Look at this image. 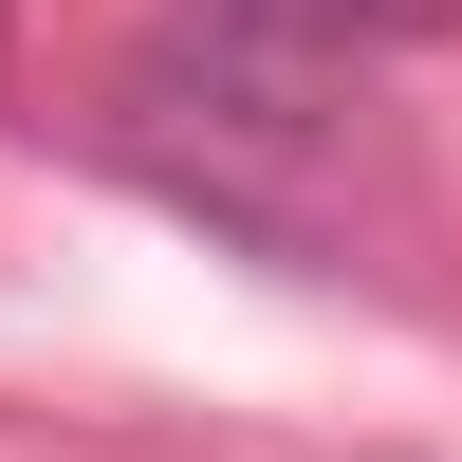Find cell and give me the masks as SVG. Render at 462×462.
I'll list each match as a JSON object with an SVG mask.
<instances>
[{"label": "cell", "instance_id": "1", "mask_svg": "<svg viewBox=\"0 0 462 462\" xmlns=\"http://www.w3.org/2000/svg\"><path fill=\"white\" fill-rule=\"evenodd\" d=\"M111 148L167 185L222 241H333V185H352V111H333V56L259 19H167L111 56Z\"/></svg>", "mask_w": 462, "mask_h": 462}, {"label": "cell", "instance_id": "2", "mask_svg": "<svg viewBox=\"0 0 462 462\" xmlns=\"http://www.w3.org/2000/svg\"><path fill=\"white\" fill-rule=\"evenodd\" d=\"M222 19L296 37V56H407V37H462V0H222Z\"/></svg>", "mask_w": 462, "mask_h": 462}]
</instances>
